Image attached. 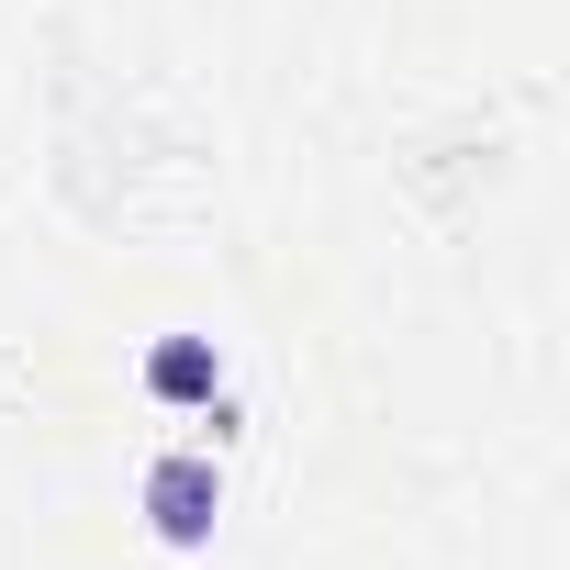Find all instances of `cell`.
<instances>
[{
    "label": "cell",
    "instance_id": "1",
    "mask_svg": "<svg viewBox=\"0 0 570 570\" xmlns=\"http://www.w3.org/2000/svg\"><path fill=\"white\" fill-rule=\"evenodd\" d=\"M213 514H224L213 459H157V470H146V525H157L168 548H202V537H213Z\"/></svg>",
    "mask_w": 570,
    "mask_h": 570
},
{
    "label": "cell",
    "instance_id": "2",
    "mask_svg": "<svg viewBox=\"0 0 570 570\" xmlns=\"http://www.w3.org/2000/svg\"><path fill=\"white\" fill-rule=\"evenodd\" d=\"M146 392H157V403H224V358H213V336H157Z\"/></svg>",
    "mask_w": 570,
    "mask_h": 570
}]
</instances>
